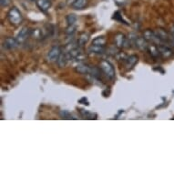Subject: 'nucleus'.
<instances>
[{"instance_id": "1", "label": "nucleus", "mask_w": 174, "mask_h": 174, "mask_svg": "<svg viewBox=\"0 0 174 174\" xmlns=\"http://www.w3.org/2000/svg\"><path fill=\"white\" fill-rule=\"evenodd\" d=\"M99 68L104 73V75L110 80H113L116 76V72L113 65L108 60H102L99 64Z\"/></svg>"}, {"instance_id": "18", "label": "nucleus", "mask_w": 174, "mask_h": 174, "mask_svg": "<svg viewBox=\"0 0 174 174\" xmlns=\"http://www.w3.org/2000/svg\"><path fill=\"white\" fill-rule=\"evenodd\" d=\"M106 39L104 37H97L92 41V45L96 46H105L106 45Z\"/></svg>"}, {"instance_id": "5", "label": "nucleus", "mask_w": 174, "mask_h": 174, "mask_svg": "<svg viewBox=\"0 0 174 174\" xmlns=\"http://www.w3.org/2000/svg\"><path fill=\"white\" fill-rule=\"evenodd\" d=\"M143 38L146 39L148 42H151V43L155 44V45H162V44H164L160 39L158 38V36L156 35L155 31H152L151 29H147V30L144 31Z\"/></svg>"}, {"instance_id": "2", "label": "nucleus", "mask_w": 174, "mask_h": 174, "mask_svg": "<svg viewBox=\"0 0 174 174\" xmlns=\"http://www.w3.org/2000/svg\"><path fill=\"white\" fill-rule=\"evenodd\" d=\"M7 19L9 20V22L12 25L19 26L23 20V16H22L21 12L19 10V8L12 7L7 13Z\"/></svg>"}, {"instance_id": "13", "label": "nucleus", "mask_w": 174, "mask_h": 174, "mask_svg": "<svg viewBox=\"0 0 174 174\" xmlns=\"http://www.w3.org/2000/svg\"><path fill=\"white\" fill-rule=\"evenodd\" d=\"M88 51L89 53H93V54H103L106 51L105 46H96V45H91Z\"/></svg>"}, {"instance_id": "7", "label": "nucleus", "mask_w": 174, "mask_h": 174, "mask_svg": "<svg viewBox=\"0 0 174 174\" xmlns=\"http://www.w3.org/2000/svg\"><path fill=\"white\" fill-rule=\"evenodd\" d=\"M32 34V30L30 28H28L27 27H24L21 28L18 36H17V40L19 44H23L24 42H26V40L28 39Z\"/></svg>"}, {"instance_id": "11", "label": "nucleus", "mask_w": 174, "mask_h": 174, "mask_svg": "<svg viewBox=\"0 0 174 174\" xmlns=\"http://www.w3.org/2000/svg\"><path fill=\"white\" fill-rule=\"evenodd\" d=\"M51 0H37V6L42 12H47L51 7Z\"/></svg>"}, {"instance_id": "10", "label": "nucleus", "mask_w": 174, "mask_h": 174, "mask_svg": "<svg viewBox=\"0 0 174 174\" xmlns=\"http://www.w3.org/2000/svg\"><path fill=\"white\" fill-rule=\"evenodd\" d=\"M138 60H139V58L136 55H131L130 57H127L123 60L124 66H125V68L127 69H130V68H132L135 66V64L138 62Z\"/></svg>"}, {"instance_id": "15", "label": "nucleus", "mask_w": 174, "mask_h": 174, "mask_svg": "<svg viewBox=\"0 0 174 174\" xmlns=\"http://www.w3.org/2000/svg\"><path fill=\"white\" fill-rule=\"evenodd\" d=\"M68 60H69V59H68V58L67 53L62 52V53H61V55H60V56H59V58H58V61H57L58 67H59V68H65V67L67 66V64H68Z\"/></svg>"}, {"instance_id": "16", "label": "nucleus", "mask_w": 174, "mask_h": 174, "mask_svg": "<svg viewBox=\"0 0 174 174\" xmlns=\"http://www.w3.org/2000/svg\"><path fill=\"white\" fill-rule=\"evenodd\" d=\"M88 4V0H74V2L72 3V7L74 9L80 10L83 9Z\"/></svg>"}, {"instance_id": "12", "label": "nucleus", "mask_w": 174, "mask_h": 174, "mask_svg": "<svg viewBox=\"0 0 174 174\" xmlns=\"http://www.w3.org/2000/svg\"><path fill=\"white\" fill-rule=\"evenodd\" d=\"M75 70L77 71V73H79V74L87 75V74H90L91 73L92 68L89 67L87 64H80V65H78V66H77L75 68Z\"/></svg>"}, {"instance_id": "9", "label": "nucleus", "mask_w": 174, "mask_h": 174, "mask_svg": "<svg viewBox=\"0 0 174 174\" xmlns=\"http://www.w3.org/2000/svg\"><path fill=\"white\" fill-rule=\"evenodd\" d=\"M19 43L18 42L17 39L14 38H7L5 39L3 43V47L6 49H15L19 47Z\"/></svg>"}, {"instance_id": "14", "label": "nucleus", "mask_w": 174, "mask_h": 174, "mask_svg": "<svg viewBox=\"0 0 174 174\" xmlns=\"http://www.w3.org/2000/svg\"><path fill=\"white\" fill-rule=\"evenodd\" d=\"M147 51L150 53V55L155 59H158V58H161L160 57V54L159 52V49H158V46H155L154 45H149L148 47V49Z\"/></svg>"}, {"instance_id": "8", "label": "nucleus", "mask_w": 174, "mask_h": 174, "mask_svg": "<svg viewBox=\"0 0 174 174\" xmlns=\"http://www.w3.org/2000/svg\"><path fill=\"white\" fill-rule=\"evenodd\" d=\"M155 33L158 36V38L160 39L164 44L165 43H170L171 36L168 34V32L166 30H164L163 28H158V29L155 30Z\"/></svg>"}, {"instance_id": "21", "label": "nucleus", "mask_w": 174, "mask_h": 174, "mask_svg": "<svg viewBox=\"0 0 174 174\" xmlns=\"http://www.w3.org/2000/svg\"><path fill=\"white\" fill-rule=\"evenodd\" d=\"M0 4L2 7H6L11 4V0H0Z\"/></svg>"}, {"instance_id": "23", "label": "nucleus", "mask_w": 174, "mask_h": 174, "mask_svg": "<svg viewBox=\"0 0 174 174\" xmlns=\"http://www.w3.org/2000/svg\"><path fill=\"white\" fill-rule=\"evenodd\" d=\"M170 44L172 46V47H174V37H172V36H171V40H170Z\"/></svg>"}, {"instance_id": "3", "label": "nucleus", "mask_w": 174, "mask_h": 174, "mask_svg": "<svg viewBox=\"0 0 174 174\" xmlns=\"http://www.w3.org/2000/svg\"><path fill=\"white\" fill-rule=\"evenodd\" d=\"M62 50L61 48L59 46H54L51 48V49L48 52L47 54V60L49 63H53V62H57L58 61L59 56L61 55Z\"/></svg>"}, {"instance_id": "19", "label": "nucleus", "mask_w": 174, "mask_h": 174, "mask_svg": "<svg viewBox=\"0 0 174 174\" xmlns=\"http://www.w3.org/2000/svg\"><path fill=\"white\" fill-rule=\"evenodd\" d=\"M66 20H67V23L68 26H71V25H75L76 21H77V16L75 14H69L67 16L66 18Z\"/></svg>"}, {"instance_id": "20", "label": "nucleus", "mask_w": 174, "mask_h": 174, "mask_svg": "<svg viewBox=\"0 0 174 174\" xmlns=\"http://www.w3.org/2000/svg\"><path fill=\"white\" fill-rule=\"evenodd\" d=\"M76 31V26L75 25H71V26H68V27L66 29V34L67 35H73Z\"/></svg>"}, {"instance_id": "22", "label": "nucleus", "mask_w": 174, "mask_h": 174, "mask_svg": "<svg viewBox=\"0 0 174 174\" xmlns=\"http://www.w3.org/2000/svg\"><path fill=\"white\" fill-rule=\"evenodd\" d=\"M59 115L62 117L63 118H68L69 117V112L67 111V110H61V111L59 112Z\"/></svg>"}, {"instance_id": "4", "label": "nucleus", "mask_w": 174, "mask_h": 174, "mask_svg": "<svg viewBox=\"0 0 174 174\" xmlns=\"http://www.w3.org/2000/svg\"><path fill=\"white\" fill-rule=\"evenodd\" d=\"M114 40L116 47L118 48H129L130 46V42L129 39L126 38V36L122 33H117L114 36Z\"/></svg>"}, {"instance_id": "6", "label": "nucleus", "mask_w": 174, "mask_h": 174, "mask_svg": "<svg viewBox=\"0 0 174 174\" xmlns=\"http://www.w3.org/2000/svg\"><path fill=\"white\" fill-rule=\"evenodd\" d=\"M158 49H159L160 54V57L162 58L168 59V58H172L174 55L173 49L167 45H164V44L158 45Z\"/></svg>"}, {"instance_id": "17", "label": "nucleus", "mask_w": 174, "mask_h": 174, "mask_svg": "<svg viewBox=\"0 0 174 174\" xmlns=\"http://www.w3.org/2000/svg\"><path fill=\"white\" fill-rule=\"evenodd\" d=\"M89 39V35L87 34V33H82L77 40V44H78V47H83Z\"/></svg>"}]
</instances>
